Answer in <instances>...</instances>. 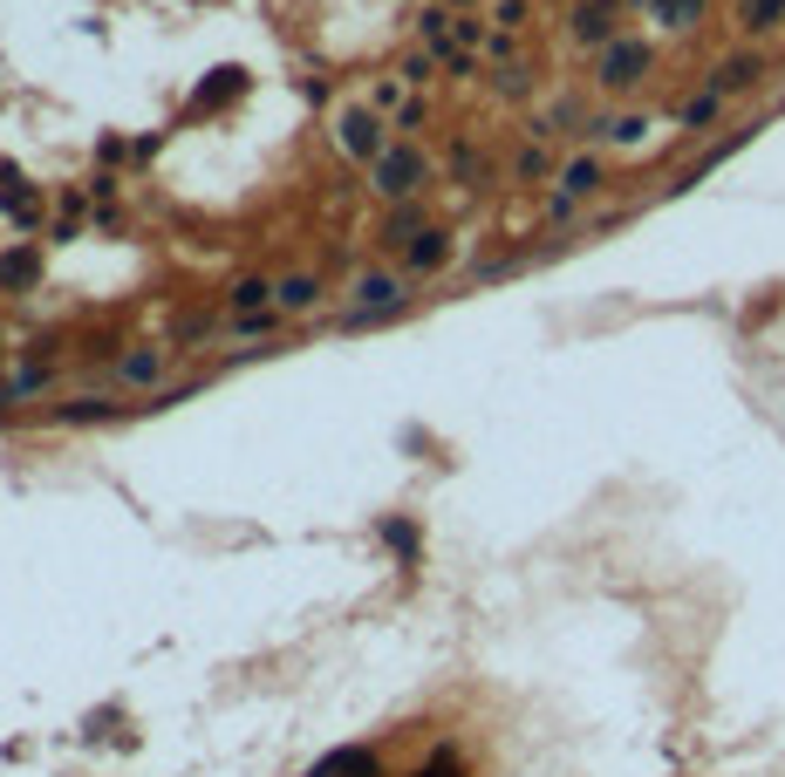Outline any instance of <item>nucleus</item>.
Wrapping results in <instances>:
<instances>
[{
  "label": "nucleus",
  "mask_w": 785,
  "mask_h": 777,
  "mask_svg": "<svg viewBox=\"0 0 785 777\" xmlns=\"http://www.w3.org/2000/svg\"><path fill=\"white\" fill-rule=\"evenodd\" d=\"M649 69H656V49H649V41H636V34H621V41H608V49H601L595 82H601V90H636Z\"/></svg>",
  "instance_id": "nucleus-1"
},
{
  "label": "nucleus",
  "mask_w": 785,
  "mask_h": 777,
  "mask_svg": "<svg viewBox=\"0 0 785 777\" xmlns=\"http://www.w3.org/2000/svg\"><path fill=\"white\" fill-rule=\"evenodd\" d=\"M423 185V150H383L376 157V191L383 198H410Z\"/></svg>",
  "instance_id": "nucleus-2"
},
{
  "label": "nucleus",
  "mask_w": 785,
  "mask_h": 777,
  "mask_svg": "<svg viewBox=\"0 0 785 777\" xmlns=\"http://www.w3.org/2000/svg\"><path fill=\"white\" fill-rule=\"evenodd\" d=\"M567 28H574L580 49H608V41H621V34H615V0H580Z\"/></svg>",
  "instance_id": "nucleus-3"
},
{
  "label": "nucleus",
  "mask_w": 785,
  "mask_h": 777,
  "mask_svg": "<svg viewBox=\"0 0 785 777\" xmlns=\"http://www.w3.org/2000/svg\"><path fill=\"white\" fill-rule=\"evenodd\" d=\"M356 294H363V301H356V314H348V321H383V314H397V307H404V286L389 280V273H363V280H356Z\"/></svg>",
  "instance_id": "nucleus-4"
},
{
  "label": "nucleus",
  "mask_w": 785,
  "mask_h": 777,
  "mask_svg": "<svg viewBox=\"0 0 785 777\" xmlns=\"http://www.w3.org/2000/svg\"><path fill=\"white\" fill-rule=\"evenodd\" d=\"M34 280H42V245H14V253H0V294H28Z\"/></svg>",
  "instance_id": "nucleus-5"
},
{
  "label": "nucleus",
  "mask_w": 785,
  "mask_h": 777,
  "mask_svg": "<svg viewBox=\"0 0 785 777\" xmlns=\"http://www.w3.org/2000/svg\"><path fill=\"white\" fill-rule=\"evenodd\" d=\"M342 150H348V157H383V123H376V109H348V116H342Z\"/></svg>",
  "instance_id": "nucleus-6"
},
{
  "label": "nucleus",
  "mask_w": 785,
  "mask_h": 777,
  "mask_svg": "<svg viewBox=\"0 0 785 777\" xmlns=\"http://www.w3.org/2000/svg\"><path fill=\"white\" fill-rule=\"evenodd\" d=\"M595 185H601V164H595V157H574L567 171H561V198H554V219H567V212H574V204H580L587 191H595Z\"/></svg>",
  "instance_id": "nucleus-7"
},
{
  "label": "nucleus",
  "mask_w": 785,
  "mask_h": 777,
  "mask_svg": "<svg viewBox=\"0 0 785 777\" xmlns=\"http://www.w3.org/2000/svg\"><path fill=\"white\" fill-rule=\"evenodd\" d=\"M314 777H376V750H363V744L328 750L322 764H314Z\"/></svg>",
  "instance_id": "nucleus-8"
},
{
  "label": "nucleus",
  "mask_w": 785,
  "mask_h": 777,
  "mask_svg": "<svg viewBox=\"0 0 785 777\" xmlns=\"http://www.w3.org/2000/svg\"><path fill=\"white\" fill-rule=\"evenodd\" d=\"M758 75H765V62H758V55H731V62H718L711 90H718V96H737V90H752Z\"/></svg>",
  "instance_id": "nucleus-9"
},
{
  "label": "nucleus",
  "mask_w": 785,
  "mask_h": 777,
  "mask_svg": "<svg viewBox=\"0 0 785 777\" xmlns=\"http://www.w3.org/2000/svg\"><path fill=\"white\" fill-rule=\"evenodd\" d=\"M785 21V0H737V28L744 34H772Z\"/></svg>",
  "instance_id": "nucleus-10"
},
{
  "label": "nucleus",
  "mask_w": 785,
  "mask_h": 777,
  "mask_svg": "<svg viewBox=\"0 0 785 777\" xmlns=\"http://www.w3.org/2000/svg\"><path fill=\"white\" fill-rule=\"evenodd\" d=\"M444 260H451V239H444V232H417V239H410V266H417V273H438Z\"/></svg>",
  "instance_id": "nucleus-11"
},
{
  "label": "nucleus",
  "mask_w": 785,
  "mask_h": 777,
  "mask_svg": "<svg viewBox=\"0 0 785 777\" xmlns=\"http://www.w3.org/2000/svg\"><path fill=\"white\" fill-rule=\"evenodd\" d=\"M103 417H116V402H103V396H75L55 409V423H103Z\"/></svg>",
  "instance_id": "nucleus-12"
},
{
  "label": "nucleus",
  "mask_w": 785,
  "mask_h": 777,
  "mask_svg": "<svg viewBox=\"0 0 785 777\" xmlns=\"http://www.w3.org/2000/svg\"><path fill=\"white\" fill-rule=\"evenodd\" d=\"M649 14H656L662 28H697V21H703V0H649Z\"/></svg>",
  "instance_id": "nucleus-13"
},
{
  "label": "nucleus",
  "mask_w": 785,
  "mask_h": 777,
  "mask_svg": "<svg viewBox=\"0 0 785 777\" xmlns=\"http://www.w3.org/2000/svg\"><path fill=\"white\" fill-rule=\"evenodd\" d=\"M718 109H724V96H718V90L690 96V103H683V130H711V123H718Z\"/></svg>",
  "instance_id": "nucleus-14"
},
{
  "label": "nucleus",
  "mask_w": 785,
  "mask_h": 777,
  "mask_svg": "<svg viewBox=\"0 0 785 777\" xmlns=\"http://www.w3.org/2000/svg\"><path fill=\"white\" fill-rule=\"evenodd\" d=\"M240 90H247V75H240V69H219L212 82H199V109H206V103H226V96H240Z\"/></svg>",
  "instance_id": "nucleus-15"
},
{
  "label": "nucleus",
  "mask_w": 785,
  "mask_h": 777,
  "mask_svg": "<svg viewBox=\"0 0 785 777\" xmlns=\"http://www.w3.org/2000/svg\"><path fill=\"white\" fill-rule=\"evenodd\" d=\"M417 232H423V219L410 212V204H397V212H389V225H383V239H389V245H410Z\"/></svg>",
  "instance_id": "nucleus-16"
},
{
  "label": "nucleus",
  "mask_w": 785,
  "mask_h": 777,
  "mask_svg": "<svg viewBox=\"0 0 785 777\" xmlns=\"http://www.w3.org/2000/svg\"><path fill=\"white\" fill-rule=\"evenodd\" d=\"M157 348H137V355H124V382H157Z\"/></svg>",
  "instance_id": "nucleus-17"
},
{
  "label": "nucleus",
  "mask_w": 785,
  "mask_h": 777,
  "mask_svg": "<svg viewBox=\"0 0 785 777\" xmlns=\"http://www.w3.org/2000/svg\"><path fill=\"white\" fill-rule=\"evenodd\" d=\"M314 294H322V286H314L307 273H294V280L281 286V307H294V314H301V307H314Z\"/></svg>",
  "instance_id": "nucleus-18"
},
{
  "label": "nucleus",
  "mask_w": 785,
  "mask_h": 777,
  "mask_svg": "<svg viewBox=\"0 0 785 777\" xmlns=\"http://www.w3.org/2000/svg\"><path fill=\"white\" fill-rule=\"evenodd\" d=\"M273 294V286L266 280H240V286H232V307H240V314H260V301Z\"/></svg>",
  "instance_id": "nucleus-19"
},
{
  "label": "nucleus",
  "mask_w": 785,
  "mask_h": 777,
  "mask_svg": "<svg viewBox=\"0 0 785 777\" xmlns=\"http://www.w3.org/2000/svg\"><path fill=\"white\" fill-rule=\"evenodd\" d=\"M601 130H608L615 144H642V130H649V116H615V123H601Z\"/></svg>",
  "instance_id": "nucleus-20"
},
{
  "label": "nucleus",
  "mask_w": 785,
  "mask_h": 777,
  "mask_svg": "<svg viewBox=\"0 0 785 777\" xmlns=\"http://www.w3.org/2000/svg\"><path fill=\"white\" fill-rule=\"evenodd\" d=\"M451 171H458V178L471 185V178H485V164H479V157H471V144H458V150H451Z\"/></svg>",
  "instance_id": "nucleus-21"
},
{
  "label": "nucleus",
  "mask_w": 785,
  "mask_h": 777,
  "mask_svg": "<svg viewBox=\"0 0 785 777\" xmlns=\"http://www.w3.org/2000/svg\"><path fill=\"white\" fill-rule=\"evenodd\" d=\"M513 171H520V178H540V171H546V150H540V144H526V150L513 157Z\"/></svg>",
  "instance_id": "nucleus-22"
},
{
  "label": "nucleus",
  "mask_w": 785,
  "mask_h": 777,
  "mask_svg": "<svg viewBox=\"0 0 785 777\" xmlns=\"http://www.w3.org/2000/svg\"><path fill=\"white\" fill-rule=\"evenodd\" d=\"M417 777H458V770H451V750H438V764H430V770H417Z\"/></svg>",
  "instance_id": "nucleus-23"
}]
</instances>
